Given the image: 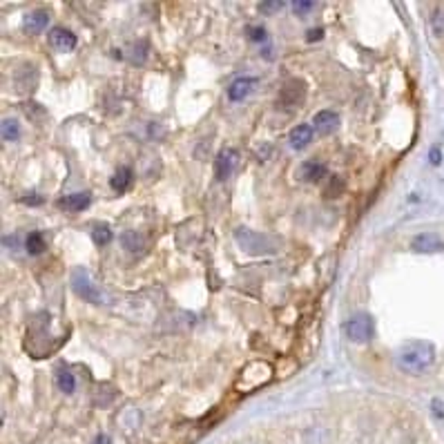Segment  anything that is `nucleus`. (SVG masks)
I'll return each instance as SVG.
<instances>
[{
    "mask_svg": "<svg viewBox=\"0 0 444 444\" xmlns=\"http://www.w3.org/2000/svg\"><path fill=\"white\" fill-rule=\"evenodd\" d=\"M235 239H237V244L244 253L255 255V257L272 255V253H277V248H279L272 237H268L264 232H257V230H250V228H237Z\"/></svg>",
    "mask_w": 444,
    "mask_h": 444,
    "instance_id": "nucleus-2",
    "label": "nucleus"
},
{
    "mask_svg": "<svg viewBox=\"0 0 444 444\" xmlns=\"http://www.w3.org/2000/svg\"><path fill=\"white\" fill-rule=\"evenodd\" d=\"M255 85H257V78H253V76H239V78H235V81L230 83V87H228V98H230L232 103H239V101H244L250 92H253Z\"/></svg>",
    "mask_w": 444,
    "mask_h": 444,
    "instance_id": "nucleus-11",
    "label": "nucleus"
},
{
    "mask_svg": "<svg viewBox=\"0 0 444 444\" xmlns=\"http://www.w3.org/2000/svg\"><path fill=\"white\" fill-rule=\"evenodd\" d=\"M306 96V85L304 81H299V78H290V81L281 87V92H279V105L281 108H297L302 105V101Z\"/></svg>",
    "mask_w": 444,
    "mask_h": 444,
    "instance_id": "nucleus-7",
    "label": "nucleus"
},
{
    "mask_svg": "<svg viewBox=\"0 0 444 444\" xmlns=\"http://www.w3.org/2000/svg\"><path fill=\"white\" fill-rule=\"evenodd\" d=\"M248 38L264 43V40H268V31H266V27H248Z\"/></svg>",
    "mask_w": 444,
    "mask_h": 444,
    "instance_id": "nucleus-27",
    "label": "nucleus"
},
{
    "mask_svg": "<svg viewBox=\"0 0 444 444\" xmlns=\"http://www.w3.org/2000/svg\"><path fill=\"white\" fill-rule=\"evenodd\" d=\"M89 203H92V195H89V192H74V195H67L59 201V208L65 212H81Z\"/></svg>",
    "mask_w": 444,
    "mask_h": 444,
    "instance_id": "nucleus-14",
    "label": "nucleus"
},
{
    "mask_svg": "<svg viewBox=\"0 0 444 444\" xmlns=\"http://www.w3.org/2000/svg\"><path fill=\"white\" fill-rule=\"evenodd\" d=\"M313 125H315V132L320 134V136H328V134H333L337 130L339 117H337L333 110H322V112L315 114Z\"/></svg>",
    "mask_w": 444,
    "mask_h": 444,
    "instance_id": "nucleus-12",
    "label": "nucleus"
},
{
    "mask_svg": "<svg viewBox=\"0 0 444 444\" xmlns=\"http://www.w3.org/2000/svg\"><path fill=\"white\" fill-rule=\"evenodd\" d=\"M76 34L72 29H67V27H52L50 31V45L56 50V52H61V54H67V52H72L76 47Z\"/></svg>",
    "mask_w": 444,
    "mask_h": 444,
    "instance_id": "nucleus-9",
    "label": "nucleus"
},
{
    "mask_svg": "<svg viewBox=\"0 0 444 444\" xmlns=\"http://www.w3.org/2000/svg\"><path fill=\"white\" fill-rule=\"evenodd\" d=\"M89 235H92V242L96 246H108L112 242V228L108 223H94L92 230H89Z\"/></svg>",
    "mask_w": 444,
    "mask_h": 444,
    "instance_id": "nucleus-22",
    "label": "nucleus"
},
{
    "mask_svg": "<svg viewBox=\"0 0 444 444\" xmlns=\"http://www.w3.org/2000/svg\"><path fill=\"white\" fill-rule=\"evenodd\" d=\"M315 7H317V5L311 3V0H295V3H290V9H293L297 16H306V14H309V11H313Z\"/></svg>",
    "mask_w": 444,
    "mask_h": 444,
    "instance_id": "nucleus-26",
    "label": "nucleus"
},
{
    "mask_svg": "<svg viewBox=\"0 0 444 444\" xmlns=\"http://www.w3.org/2000/svg\"><path fill=\"white\" fill-rule=\"evenodd\" d=\"M132 179H134V175H132L130 168H119L117 172H114V177L110 179V186H112L114 192H119V195H123V192L132 186Z\"/></svg>",
    "mask_w": 444,
    "mask_h": 444,
    "instance_id": "nucleus-18",
    "label": "nucleus"
},
{
    "mask_svg": "<svg viewBox=\"0 0 444 444\" xmlns=\"http://www.w3.org/2000/svg\"><path fill=\"white\" fill-rule=\"evenodd\" d=\"M313 130L315 128H311L309 123H302V125H297V128H293L290 134H288V143H290L293 150H304V147L313 141Z\"/></svg>",
    "mask_w": 444,
    "mask_h": 444,
    "instance_id": "nucleus-16",
    "label": "nucleus"
},
{
    "mask_svg": "<svg viewBox=\"0 0 444 444\" xmlns=\"http://www.w3.org/2000/svg\"><path fill=\"white\" fill-rule=\"evenodd\" d=\"M147 43L145 40H136V43H130L128 47L123 50V59L132 63V65H143L145 59H147Z\"/></svg>",
    "mask_w": 444,
    "mask_h": 444,
    "instance_id": "nucleus-17",
    "label": "nucleus"
},
{
    "mask_svg": "<svg viewBox=\"0 0 444 444\" xmlns=\"http://www.w3.org/2000/svg\"><path fill=\"white\" fill-rule=\"evenodd\" d=\"M121 246L128 250V253H141L145 248V237L136 230H125L121 235Z\"/></svg>",
    "mask_w": 444,
    "mask_h": 444,
    "instance_id": "nucleus-19",
    "label": "nucleus"
},
{
    "mask_svg": "<svg viewBox=\"0 0 444 444\" xmlns=\"http://www.w3.org/2000/svg\"><path fill=\"white\" fill-rule=\"evenodd\" d=\"M272 380V367L268 362H250L248 367L239 373V380L235 382V389L239 393H250L261 389L264 384Z\"/></svg>",
    "mask_w": 444,
    "mask_h": 444,
    "instance_id": "nucleus-3",
    "label": "nucleus"
},
{
    "mask_svg": "<svg viewBox=\"0 0 444 444\" xmlns=\"http://www.w3.org/2000/svg\"><path fill=\"white\" fill-rule=\"evenodd\" d=\"M341 190H344V181H341V179H335V177H333V181H331V188L326 190V195H328V197H339V195H341Z\"/></svg>",
    "mask_w": 444,
    "mask_h": 444,
    "instance_id": "nucleus-29",
    "label": "nucleus"
},
{
    "mask_svg": "<svg viewBox=\"0 0 444 444\" xmlns=\"http://www.w3.org/2000/svg\"><path fill=\"white\" fill-rule=\"evenodd\" d=\"M22 201L29 203V206H31V203H36V206H40V203H43V199H40V197H22Z\"/></svg>",
    "mask_w": 444,
    "mask_h": 444,
    "instance_id": "nucleus-32",
    "label": "nucleus"
},
{
    "mask_svg": "<svg viewBox=\"0 0 444 444\" xmlns=\"http://www.w3.org/2000/svg\"><path fill=\"white\" fill-rule=\"evenodd\" d=\"M72 290L81 297L83 302H89V304H105V293L101 290L92 275L85 270V268H74L72 272Z\"/></svg>",
    "mask_w": 444,
    "mask_h": 444,
    "instance_id": "nucleus-4",
    "label": "nucleus"
},
{
    "mask_svg": "<svg viewBox=\"0 0 444 444\" xmlns=\"http://www.w3.org/2000/svg\"><path fill=\"white\" fill-rule=\"evenodd\" d=\"M239 163V154L232 147H223V150L214 158V175H217L219 181L230 179V175L235 172V168Z\"/></svg>",
    "mask_w": 444,
    "mask_h": 444,
    "instance_id": "nucleus-8",
    "label": "nucleus"
},
{
    "mask_svg": "<svg viewBox=\"0 0 444 444\" xmlns=\"http://www.w3.org/2000/svg\"><path fill=\"white\" fill-rule=\"evenodd\" d=\"M411 248L415 253H440V250H444V242L434 232H424L413 239Z\"/></svg>",
    "mask_w": 444,
    "mask_h": 444,
    "instance_id": "nucleus-13",
    "label": "nucleus"
},
{
    "mask_svg": "<svg viewBox=\"0 0 444 444\" xmlns=\"http://www.w3.org/2000/svg\"><path fill=\"white\" fill-rule=\"evenodd\" d=\"M47 25H50V14H47V11H43V9L27 11L25 18H22V31L29 34V36H34V34H40Z\"/></svg>",
    "mask_w": 444,
    "mask_h": 444,
    "instance_id": "nucleus-10",
    "label": "nucleus"
},
{
    "mask_svg": "<svg viewBox=\"0 0 444 444\" xmlns=\"http://www.w3.org/2000/svg\"><path fill=\"white\" fill-rule=\"evenodd\" d=\"M299 175L304 181H309V184H320V181L328 177V168L326 163H320V161H304L299 168Z\"/></svg>",
    "mask_w": 444,
    "mask_h": 444,
    "instance_id": "nucleus-15",
    "label": "nucleus"
},
{
    "mask_svg": "<svg viewBox=\"0 0 444 444\" xmlns=\"http://www.w3.org/2000/svg\"><path fill=\"white\" fill-rule=\"evenodd\" d=\"M0 134H3L5 141L16 143L20 139V123L16 119H5L3 125H0Z\"/></svg>",
    "mask_w": 444,
    "mask_h": 444,
    "instance_id": "nucleus-23",
    "label": "nucleus"
},
{
    "mask_svg": "<svg viewBox=\"0 0 444 444\" xmlns=\"http://www.w3.org/2000/svg\"><path fill=\"white\" fill-rule=\"evenodd\" d=\"M92 444H112V440H110V436L101 434V436H96V438H94V442H92Z\"/></svg>",
    "mask_w": 444,
    "mask_h": 444,
    "instance_id": "nucleus-31",
    "label": "nucleus"
},
{
    "mask_svg": "<svg viewBox=\"0 0 444 444\" xmlns=\"http://www.w3.org/2000/svg\"><path fill=\"white\" fill-rule=\"evenodd\" d=\"M431 27H434L436 36H444V7H438L431 16Z\"/></svg>",
    "mask_w": 444,
    "mask_h": 444,
    "instance_id": "nucleus-24",
    "label": "nucleus"
},
{
    "mask_svg": "<svg viewBox=\"0 0 444 444\" xmlns=\"http://www.w3.org/2000/svg\"><path fill=\"white\" fill-rule=\"evenodd\" d=\"M322 38H324V29H322V27H315V29H311V31H309V36H306V40H309V43L322 40Z\"/></svg>",
    "mask_w": 444,
    "mask_h": 444,
    "instance_id": "nucleus-30",
    "label": "nucleus"
},
{
    "mask_svg": "<svg viewBox=\"0 0 444 444\" xmlns=\"http://www.w3.org/2000/svg\"><path fill=\"white\" fill-rule=\"evenodd\" d=\"M38 85V67L25 63L22 67H18L14 74V87L18 94H31Z\"/></svg>",
    "mask_w": 444,
    "mask_h": 444,
    "instance_id": "nucleus-6",
    "label": "nucleus"
},
{
    "mask_svg": "<svg viewBox=\"0 0 444 444\" xmlns=\"http://www.w3.org/2000/svg\"><path fill=\"white\" fill-rule=\"evenodd\" d=\"M286 5L281 3V0H266V3H259L257 9L261 11V14H266V16H272V14H277L279 9H283Z\"/></svg>",
    "mask_w": 444,
    "mask_h": 444,
    "instance_id": "nucleus-25",
    "label": "nucleus"
},
{
    "mask_svg": "<svg viewBox=\"0 0 444 444\" xmlns=\"http://www.w3.org/2000/svg\"><path fill=\"white\" fill-rule=\"evenodd\" d=\"M25 248L29 255H40L45 253V248H47V242H45V237L38 230H34L25 237Z\"/></svg>",
    "mask_w": 444,
    "mask_h": 444,
    "instance_id": "nucleus-21",
    "label": "nucleus"
},
{
    "mask_svg": "<svg viewBox=\"0 0 444 444\" xmlns=\"http://www.w3.org/2000/svg\"><path fill=\"white\" fill-rule=\"evenodd\" d=\"M434 360H436L434 346H431L429 341H422V339L404 341V344L395 350V364L404 373H411V375L424 373L431 364H434Z\"/></svg>",
    "mask_w": 444,
    "mask_h": 444,
    "instance_id": "nucleus-1",
    "label": "nucleus"
},
{
    "mask_svg": "<svg viewBox=\"0 0 444 444\" xmlns=\"http://www.w3.org/2000/svg\"><path fill=\"white\" fill-rule=\"evenodd\" d=\"M344 333L350 341H355V344H367V341L373 339L375 335V322L369 313H357L353 315L350 320L344 324Z\"/></svg>",
    "mask_w": 444,
    "mask_h": 444,
    "instance_id": "nucleus-5",
    "label": "nucleus"
},
{
    "mask_svg": "<svg viewBox=\"0 0 444 444\" xmlns=\"http://www.w3.org/2000/svg\"><path fill=\"white\" fill-rule=\"evenodd\" d=\"M56 386H59L61 393L72 395L76 391V378H74V373L70 369L61 367L59 371H56Z\"/></svg>",
    "mask_w": 444,
    "mask_h": 444,
    "instance_id": "nucleus-20",
    "label": "nucleus"
},
{
    "mask_svg": "<svg viewBox=\"0 0 444 444\" xmlns=\"http://www.w3.org/2000/svg\"><path fill=\"white\" fill-rule=\"evenodd\" d=\"M3 244H5L9 250H20V248H25V246H22V235H18V232L5 237V242H3Z\"/></svg>",
    "mask_w": 444,
    "mask_h": 444,
    "instance_id": "nucleus-28",
    "label": "nucleus"
}]
</instances>
